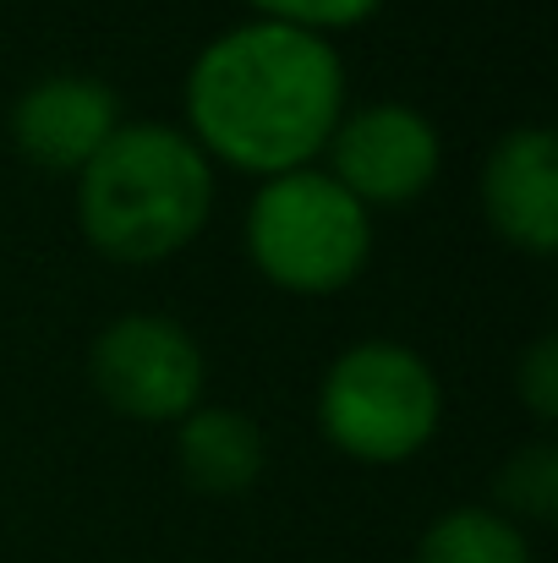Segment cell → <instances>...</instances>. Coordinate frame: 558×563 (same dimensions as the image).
<instances>
[{"label": "cell", "instance_id": "9", "mask_svg": "<svg viewBox=\"0 0 558 563\" xmlns=\"http://www.w3.org/2000/svg\"><path fill=\"white\" fill-rule=\"evenodd\" d=\"M176 460L192 493L208 498H241L258 487L263 465H269V443L263 427L230 405H197L186 421H176Z\"/></svg>", "mask_w": 558, "mask_h": 563}, {"label": "cell", "instance_id": "11", "mask_svg": "<svg viewBox=\"0 0 558 563\" xmlns=\"http://www.w3.org/2000/svg\"><path fill=\"white\" fill-rule=\"evenodd\" d=\"M493 498H499V515L504 520H537L548 526L558 515V449L548 438H532L526 449H515L499 476H493Z\"/></svg>", "mask_w": 558, "mask_h": 563}, {"label": "cell", "instance_id": "13", "mask_svg": "<svg viewBox=\"0 0 558 563\" xmlns=\"http://www.w3.org/2000/svg\"><path fill=\"white\" fill-rule=\"evenodd\" d=\"M515 394H521V405L548 427L558 416V340L554 334H543L526 356H521V367H515Z\"/></svg>", "mask_w": 558, "mask_h": 563}, {"label": "cell", "instance_id": "6", "mask_svg": "<svg viewBox=\"0 0 558 563\" xmlns=\"http://www.w3.org/2000/svg\"><path fill=\"white\" fill-rule=\"evenodd\" d=\"M329 176L351 191L362 208H405L438 181L444 170V143L438 126L400 104V99H378L362 110H346L335 137H329Z\"/></svg>", "mask_w": 558, "mask_h": 563}, {"label": "cell", "instance_id": "2", "mask_svg": "<svg viewBox=\"0 0 558 563\" xmlns=\"http://www.w3.org/2000/svg\"><path fill=\"white\" fill-rule=\"evenodd\" d=\"M214 213V165L160 121H121L77 170L83 235L116 263H160L197 241Z\"/></svg>", "mask_w": 558, "mask_h": 563}, {"label": "cell", "instance_id": "3", "mask_svg": "<svg viewBox=\"0 0 558 563\" xmlns=\"http://www.w3.org/2000/svg\"><path fill=\"white\" fill-rule=\"evenodd\" d=\"M247 257L291 296H335L372 257V213L329 170H291L252 191Z\"/></svg>", "mask_w": 558, "mask_h": 563}, {"label": "cell", "instance_id": "1", "mask_svg": "<svg viewBox=\"0 0 558 563\" xmlns=\"http://www.w3.org/2000/svg\"><path fill=\"white\" fill-rule=\"evenodd\" d=\"M346 115V66L329 38L285 22H236L186 71V137L203 159L258 181L307 170Z\"/></svg>", "mask_w": 558, "mask_h": 563}, {"label": "cell", "instance_id": "4", "mask_svg": "<svg viewBox=\"0 0 558 563\" xmlns=\"http://www.w3.org/2000/svg\"><path fill=\"white\" fill-rule=\"evenodd\" d=\"M444 421L438 373L394 340H362L329 362L318 383V427L357 465L416 460Z\"/></svg>", "mask_w": 558, "mask_h": 563}, {"label": "cell", "instance_id": "8", "mask_svg": "<svg viewBox=\"0 0 558 563\" xmlns=\"http://www.w3.org/2000/svg\"><path fill=\"white\" fill-rule=\"evenodd\" d=\"M482 213L515 252L548 257L558 246V137L548 126H515L488 148Z\"/></svg>", "mask_w": 558, "mask_h": 563}, {"label": "cell", "instance_id": "12", "mask_svg": "<svg viewBox=\"0 0 558 563\" xmlns=\"http://www.w3.org/2000/svg\"><path fill=\"white\" fill-rule=\"evenodd\" d=\"M263 22H285V27H302V33H346V27H362L368 16L383 11V0H247Z\"/></svg>", "mask_w": 558, "mask_h": 563}, {"label": "cell", "instance_id": "7", "mask_svg": "<svg viewBox=\"0 0 558 563\" xmlns=\"http://www.w3.org/2000/svg\"><path fill=\"white\" fill-rule=\"evenodd\" d=\"M121 126V99L99 77H44L11 104V143L28 165L77 176Z\"/></svg>", "mask_w": 558, "mask_h": 563}, {"label": "cell", "instance_id": "5", "mask_svg": "<svg viewBox=\"0 0 558 563\" xmlns=\"http://www.w3.org/2000/svg\"><path fill=\"white\" fill-rule=\"evenodd\" d=\"M88 373H94V388L105 394V405L116 416L154 421V427L186 421L203 405V388H208L203 345L176 318H160V312L116 318L94 340Z\"/></svg>", "mask_w": 558, "mask_h": 563}, {"label": "cell", "instance_id": "10", "mask_svg": "<svg viewBox=\"0 0 558 563\" xmlns=\"http://www.w3.org/2000/svg\"><path fill=\"white\" fill-rule=\"evenodd\" d=\"M411 563H532V542L515 520H504L499 509H449L438 515Z\"/></svg>", "mask_w": 558, "mask_h": 563}]
</instances>
